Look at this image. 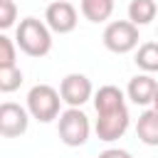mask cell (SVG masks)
Listing matches in <instances>:
<instances>
[{
    "label": "cell",
    "instance_id": "cell-1",
    "mask_svg": "<svg viewBox=\"0 0 158 158\" xmlns=\"http://www.w3.org/2000/svg\"><path fill=\"white\" fill-rule=\"evenodd\" d=\"M94 109H96V136L99 141H118L126 128H128V106H126V96L118 86L114 84H104L99 86V91L94 94Z\"/></svg>",
    "mask_w": 158,
    "mask_h": 158
},
{
    "label": "cell",
    "instance_id": "cell-2",
    "mask_svg": "<svg viewBox=\"0 0 158 158\" xmlns=\"http://www.w3.org/2000/svg\"><path fill=\"white\" fill-rule=\"evenodd\" d=\"M15 44L27 54V57H44L52 49V30L47 27L44 20L37 17H25L17 25L15 32Z\"/></svg>",
    "mask_w": 158,
    "mask_h": 158
},
{
    "label": "cell",
    "instance_id": "cell-3",
    "mask_svg": "<svg viewBox=\"0 0 158 158\" xmlns=\"http://www.w3.org/2000/svg\"><path fill=\"white\" fill-rule=\"evenodd\" d=\"M59 106H62V94L49 86V84H35L27 91V111L32 118L49 123L54 118H59Z\"/></svg>",
    "mask_w": 158,
    "mask_h": 158
},
{
    "label": "cell",
    "instance_id": "cell-4",
    "mask_svg": "<svg viewBox=\"0 0 158 158\" xmlns=\"http://www.w3.org/2000/svg\"><path fill=\"white\" fill-rule=\"evenodd\" d=\"M57 131H59V138H62L64 146H69V148H79V146H84V143L89 141L91 123H89V116H86L81 109L69 106L67 111L59 114Z\"/></svg>",
    "mask_w": 158,
    "mask_h": 158
},
{
    "label": "cell",
    "instance_id": "cell-5",
    "mask_svg": "<svg viewBox=\"0 0 158 158\" xmlns=\"http://www.w3.org/2000/svg\"><path fill=\"white\" fill-rule=\"evenodd\" d=\"M101 40H104V47L109 52L126 54V52L138 47V27L131 20H114V22L106 25Z\"/></svg>",
    "mask_w": 158,
    "mask_h": 158
},
{
    "label": "cell",
    "instance_id": "cell-6",
    "mask_svg": "<svg viewBox=\"0 0 158 158\" xmlns=\"http://www.w3.org/2000/svg\"><path fill=\"white\" fill-rule=\"evenodd\" d=\"M59 94H62V101L74 106V109H81L91 96H94V86H91V79L86 74H79V72H72L62 79L59 84Z\"/></svg>",
    "mask_w": 158,
    "mask_h": 158
},
{
    "label": "cell",
    "instance_id": "cell-7",
    "mask_svg": "<svg viewBox=\"0 0 158 158\" xmlns=\"http://www.w3.org/2000/svg\"><path fill=\"white\" fill-rule=\"evenodd\" d=\"M30 126V111L15 101H2L0 104V133L5 138H17L27 131Z\"/></svg>",
    "mask_w": 158,
    "mask_h": 158
},
{
    "label": "cell",
    "instance_id": "cell-8",
    "mask_svg": "<svg viewBox=\"0 0 158 158\" xmlns=\"http://www.w3.org/2000/svg\"><path fill=\"white\" fill-rule=\"evenodd\" d=\"M44 22L57 35H69L77 27V7L67 0H52L44 10Z\"/></svg>",
    "mask_w": 158,
    "mask_h": 158
},
{
    "label": "cell",
    "instance_id": "cell-9",
    "mask_svg": "<svg viewBox=\"0 0 158 158\" xmlns=\"http://www.w3.org/2000/svg\"><path fill=\"white\" fill-rule=\"evenodd\" d=\"M156 91H158V81H156L151 74H136V77L128 81V86H126V96H128L136 106H148V104H153Z\"/></svg>",
    "mask_w": 158,
    "mask_h": 158
},
{
    "label": "cell",
    "instance_id": "cell-10",
    "mask_svg": "<svg viewBox=\"0 0 158 158\" xmlns=\"http://www.w3.org/2000/svg\"><path fill=\"white\" fill-rule=\"evenodd\" d=\"M136 133L146 146H158V111L156 109H146L138 116Z\"/></svg>",
    "mask_w": 158,
    "mask_h": 158
},
{
    "label": "cell",
    "instance_id": "cell-11",
    "mask_svg": "<svg viewBox=\"0 0 158 158\" xmlns=\"http://www.w3.org/2000/svg\"><path fill=\"white\" fill-rule=\"evenodd\" d=\"M156 12H158L156 0H131V2H128V20H131L136 27L151 25V22L156 20Z\"/></svg>",
    "mask_w": 158,
    "mask_h": 158
},
{
    "label": "cell",
    "instance_id": "cell-12",
    "mask_svg": "<svg viewBox=\"0 0 158 158\" xmlns=\"http://www.w3.org/2000/svg\"><path fill=\"white\" fill-rule=\"evenodd\" d=\"M79 7L89 22H106L114 12V0H81Z\"/></svg>",
    "mask_w": 158,
    "mask_h": 158
},
{
    "label": "cell",
    "instance_id": "cell-13",
    "mask_svg": "<svg viewBox=\"0 0 158 158\" xmlns=\"http://www.w3.org/2000/svg\"><path fill=\"white\" fill-rule=\"evenodd\" d=\"M136 67L143 69L146 74H153L158 72V42H143L138 49H136Z\"/></svg>",
    "mask_w": 158,
    "mask_h": 158
},
{
    "label": "cell",
    "instance_id": "cell-14",
    "mask_svg": "<svg viewBox=\"0 0 158 158\" xmlns=\"http://www.w3.org/2000/svg\"><path fill=\"white\" fill-rule=\"evenodd\" d=\"M20 84H22V69L20 67L0 69V91L2 94H10V91L20 89Z\"/></svg>",
    "mask_w": 158,
    "mask_h": 158
},
{
    "label": "cell",
    "instance_id": "cell-15",
    "mask_svg": "<svg viewBox=\"0 0 158 158\" xmlns=\"http://www.w3.org/2000/svg\"><path fill=\"white\" fill-rule=\"evenodd\" d=\"M15 42L7 37V35H0V69H7V67H17L15 64Z\"/></svg>",
    "mask_w": 158,
    "mask_h": 158
},
{
    "label": "cell",
    "instance_id": "cell-16",
    "mask_svg": "<svg viewBox=\"0 0 158 158\" xmlns=\"http://www.w3.org/2000/svg\"><path fill=\"white\" fill-rule=\"evenodd\" d=\"M17 20V5L15 0H0V27L10 30Z\"/></svg>",
    "mask_w": 158,
    "mask_h": 158
},
{
    "label": "cell",
    "instance_id": "cell-17",
    "mask_svg": "<svg viewBox=\"0 0 158 158\" xmlns=\"http://www.w3.org/2000/svg\"><path fill=\"white\" fill-rule=\"evenodd\" d=\"M96 158H133L128 151H123V148H106V151H101Z\"/></svg>",
    "mask_w": 158,
    "mask_h": 158
},
{
    "label": "cell",
    "instance_id": "cell-18",
    "mask_svg": "<svg viewBox=\"0 0 158 158\" xmlns=\"http://www.w3.org/2000/svg\"><path fill=\"white\" fill-rule=\"evenodd\" d=\"M153 109L158 111V91H156V99H153Z\"/></svg>",
    "mask_w": 158,
    "mask_h": 158
}]
</instances>
